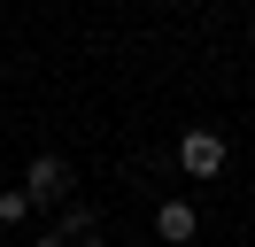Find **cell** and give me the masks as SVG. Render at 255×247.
Returning <instances> with one entry per match:
<instances>
[{
    "instance_id": "2",
    "label": "cell",
    "mask_w": 255,
    "mask_h": 247,
    "mask_svg": "<svg viewBox=\"0 0 255 247\" xmlns=\"http://www.w3.org/2000/svg\"><path fill=\"white\" fill-rule=\"evenodd\" d=\"M23 201H31V209H54V201H70V162H62V154H39V162L23 170Z\"/></svg>"
},
{
    "instance_id": "7",
    "label": "cell",
    "mask_w": 255,
    "mask_h": 247,
    "mask_svg": "<svg viewBox=\"0 0 255 247\" xmlns=\"http://www.w3.org/2000/svg\"><path fill=\"white\" fill-rule=\"evenodd\" d=\"M78 247H109V240H78Z\"/></svg>"
},
{
    "instance_id": "4",
    "label": "cell",
    "mask_w": 255,
    "mask_h": 247,
    "mask_svg": "<svg viewBox=\"0 0 255 247\" xmlns=\"http://www.w3.org/2000/svg\"><path fill=\"white\" fill-rule=\"evenodd\" d=\"M54 240H62V247L93 240V201H70V209H62V224H54Z\"/></svg>"
},
{
    "instance_id": "1",
    "label": "cell",
    "mask_w": 255,
    "mask_h": 247,
    "mask_svg": "<svg viewBox=\"0 0 255 247\" xmlns=\"http://www.w3.org/2000/svg\"><path fill=\"white\" fill-rule=\"evenodd\" d=\"M178 170H186V178H217L224 170V131H209V124L178 131Z\"/></svg>"
},
{
    "instance_id": "6",
    "label": "cell",
    "mask_w": 255,
    "mask_h": 247,
    "mask_svg": "<svg viewBox=\"0 0 255 247\" xmlns=\"http://www.w3.org/2000/svg\"><path fill=\"white\" fill-rule=\"evenodd\" d=\"M31 247H62V240H54V232H47V240H31Z\"/></svg>"
},
{
    "instance_id": "3",
    "label": "cell",
    "mask_w": 255,
    "mask_h": 247,
    "mask_svg": "<svg viewBox=\"0 0 255 247\" xmlns=\"http://www.w3.org/2000/svg\"><path fill=\"white\" fill-rule=\"evenodd\" d=\"M155 232H162L170 247H186L193 232H201V216H193V201H162V209H155Z\"/></svg>"
},
{
    "instance_id": "5",
    "label": "cell",
    "mask_w": 255,
    "mask_h": 247,
    "mask_svg": "<svg viewBox=\"0 0 255 247\" xmlns=\"http://www.w3.org/2000/svg\"><path fill=\"white\" fill-rule=\"evenodd\" d=\"M23 216H31V201H23V185H8L0 193V224H23Z\"/></svg>"
}]
</instances>
